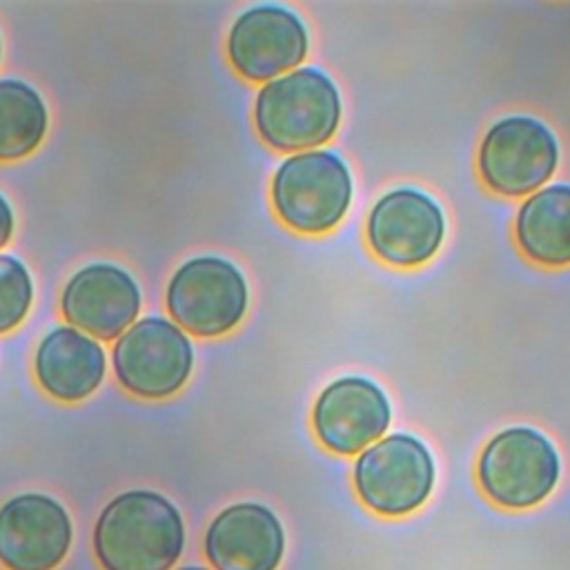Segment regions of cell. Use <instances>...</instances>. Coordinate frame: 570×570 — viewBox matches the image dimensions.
<instances>
[{"mask_svg":"<svg viewBox=\"0 0 570 570\" xmlns=\"http://www.w3.org/2000/svg\"><path fill=\"white\" fill-rule=\"evenodd\" d=\"M559 454L554 445L532 428H508L481 452L479 483L503 508H532L541 503L559 481Z\"/></svg>","mask_w":570,"mask_h":570,"instance_id":"4","label":"cell"},{"mask_svg":"<svg viewBox=\"0 0 570 570\" xmlns=\"http://www.w3.org/2000/svg\"><path fill=\"white\" fill-rule=\"evenodd\" d=\"M254 118L258 134L274 149H307L334 136L341 98L323 71L303 67L269 80L258 91Z\"/></svg>","mask_w":570,"mask_h":570,"instance_id":"2","label":"cell"},{"mask_svg":"<svg viewBox=\"0 0 570 570\" xmlns=\"http://www.w3.org/2000/svg\"><path fill=\"white\" fill-rule=\"evenodd\" d=\"M178 508L151 490L111 499L94 528V550L105 570H169L183 554Z\"/></svg>","mask_w":570,"mask_h":570,"instance_id":"1","label":"cell"},{"mask_svg":"<svg viewBox=\"0 0 570 570\" xmlns=\"http://www.w3.org/2000/svg\"><path fill=\"white\" fill-rule=\"evenodd\" d=\"M314 432L336 454H356L390 425V403L379 385L361 376L330 383L314 405Z\"/></svg>","mask_w":570,"mask_h":570,"instance_id":"12","label":"cell"},{"mask_svg":"<svg viewBox=\"0 0 570 570\" xmlns=\"http://www.w3.org/2000/svg\"><path fill=\"white\" fill-rule=\"evenodd\" d=\"M11 232H13V212L7 198L0 194V247L7 245V240L11 238Z\"/></svg>","mask_w":570,"mask_h":570,"instance_id":"19","label":"cell"},{"mask_svg":"<svg viewBox=\"0 0 570 570\" xmlns=\"http://www.w3.org/2000/svg\"><path fill=\"white\" fill-rule=\"evenodd\" d=\"M194 363L191 343L171 321L147 316L136 321L114 347V370L120 385L142 399L178 392Z\"/></svg>","mask_w":570,"mask_h":570,"instance_id":"7","label":"cell"},{"mask_svg":"<svg viewBox=\"0 0 570 570\" xmlns=\"http://www.w3.org/2000/svg\"><path fill=\"white\" fill-rule=\"evenodd\" d=\"M0 51H2V45H0Z\"/></svg>","mask_w":570,"mask_h":570,"instance_id":"21","label":"cell"},{"mask_svg":"<svg viewBox=\"0 0 570 570\" xmlns=\"http://www.w3.org/2000/svg\"><path fill=\"white\" fill-rule=\"evenodd\" d=\"M167 307L180 327L196 336L234 330L247 309V283L236 265L218 256L183 263L169 281Z\"/></svg>","mask_w":570,"mask_h":570,"instance_id":"6","label":"cell"},{"mask_svg":"<svg viewBox=\"0 0 570 570\" xmlns=\"http://www.w3.org/2000/svg\"><path fill=\"white\" fill-rule=\"evenodd\" d=\"M47 131V107L27 82L0 80V160L31 154Z\"/></svg>","mask_w":570,"mask_h":570,"instance_id":"17","label":"cell"},{"mask_svg":"<svg viewBox=\"0 0 570 570\" xmlns=\"http://www.w3.org/2000/svg\"><path fill=\"white\" fill-rule=\"evenodd\" d=\"M71 537L67 510L47 494H18L0 508V563L7 570H53Z\"/></svg>","mask_w":570,"mask_h":570,"instance_id":"9","label":"cell"},{"mask_svg":"<svg viewBox=\"0 0 570 570\" xmlns=\"http://www.w3.org/2000/svg\"><path fill=\"white\" fill-rule=\"evenodd\" d=\"M178 570H207V568H200V566H187V568H178Z\"/></svg>","mask_w":570,"mask_h":570,"instance_id":"20","label":"cell"},{"mask_svg":"<svg viewBox=\"0 0 570 570\" xmlns=\"http://www.w3.org/2000/svg\"><path fill=\"white\" fill-rule=\"evenodd\" d=\"M517 240L537 263L552 267L570 263V185L543 187L523 203Z\"/></svg>","mask_w":570,"mask_h":570,"instance_id":"16","label":"cell"},{"mask_svg":"<svg viewBox=\"0 0 570 570\" xmlns=\"http://www.w3.org/2000/svg\"><path fill=\"white\" fill-rule=\"evenodd\" d=\"M140 309L136 281L116 265L96 263L78 269L62 292V314L71 327L98 338H116Z\"/></svg>","mask_w":570,"mask_h":570,"instance_id":"14","label":"cell"},{"mask_svg":"<svg viewBox=\"0 0 570 570\" xmlns=\"http://www.w3.org/2000/svg\"><path fill=\"white\" fill-rule=\"evenodd\" d=\"M283 552V525L261 503L225 508L205 532V554L216 570H276Z\"/></svg>","mask_w":570,"mask_h":570,"instance_id":"13","label":"cell"},{"mask_svg":"<svg viewBox=\"0 0 570 570\" xmlns=\"http://www.w3.org/2000/svg\"><path fill=\"white\" fill-rule=\"evenodd\" d=\"M445 220L439 205L423 191L394 189L370 212L367 240L379 258L401 267L430 261L441 247Z\"/></svg>","mask_w":570,"mask_h":570,"instance_id":"10","label":"cell"},{"mask_svg":"<svg viewBox=\"0 0 570 570\" xmlns=\"http://www.w3.org/2000/svg\"><path fill=\"white\" fill-rule=\"evenodd\" d=\"M227 53L247 80H269L305 58L307 31L292 11L258 4L236 18L227 38Z\"/></svg>","mask_w":570,"mask_h":570,"instance_id":"11","label":"cell"},{"mask_svg":"<svg viewBox=\"0 0 570 570\" xmlns=\"http://www.w3.org/2000/svg\"><path fill=\"white\" fill-rule=\"evenodd\" d=\"M33 285L27 267L7 254H0V334L13 330L29 312Z\"/></svg>","mask_w":570,"mask_h":570,"instance_id":"18","label":"cell"},{"mask_svg":"<svg viewBox=\"0 0 570 570\" xmlns=\"http://www.w3.org/2000/svg\"><path fill=\"white\" fill-rule=\"evenodd\" d=\"M434 485V461L410 434H392L370 445L354 465L361 501L383 514L403 517L425 503Z\"/></svg>","mask_w":570,"mask_h":570,"instance_id":"5","label":"cell"},{"mask_svg":"<svg viewBox=\"0 0 570 570\" xmlns=\"http://www.w3.org/2000/svg\"><path fill=\"white\" fill-rule=\"evenodd\" d=\"M557 160V138L543 122L528 116H510L492 125L479 151L485 185L503 196L539 189L552 176Z\"/></svg>","mask_w":570,"mask_h":570,"instance_id":"8","label":"cell"},{"mask_svg":"<svg viewBox=\"0 0 570 570\" xmlns=\"http://www.w3.org/2000/svg\"><path fill=\"white\" fill-rule=\"evenodd\" d=\"M36 376L58 401H82L102 381L105 352L76 327H56L38 345Z\"/></svg>","mask_w":570,"mask_h":570,"instance_id":"15","label":"cell"},{"mask_svg":"<svg viewBox=\"0 0 570 570\" xmlns=\"http://www.w3.org/2000/svg\"><path fill=\"white\" fill-rule=\"evenodd\" d=\"M272 200L281 220L296 232H330L350 207L352 178L336 154H294L272 180Z\"/></svg>","mask_w":570,"mask_h":570,"instance_id":"3","label":"cell"}]
</instances>
